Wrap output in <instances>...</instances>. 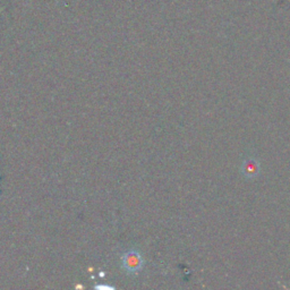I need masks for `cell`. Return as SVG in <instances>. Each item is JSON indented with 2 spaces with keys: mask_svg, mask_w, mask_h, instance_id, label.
<instances>
[{
  "mask_svg": "<svg viewBox=\"0 0 290 290\" xmlns=\"http://www.w3.org/2000/svg\"><path fill=\"white\" fill-rule=\"evenodd\" d=\"M142 256L139 252L130 251L124 254L123 256V265L124 269L128 273H136L142 269Z\"/></svg>",
  "mask_w": 290,
  "mask_h": 290,
  "instance_id": "1",
  "label": "cell"
}]
</instances>
